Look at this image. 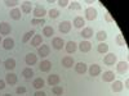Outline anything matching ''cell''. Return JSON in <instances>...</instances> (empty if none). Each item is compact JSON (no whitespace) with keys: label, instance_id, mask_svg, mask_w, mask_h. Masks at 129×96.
Returning a JSON list of instances; mask_svg holds the SVG:
<instances>
[{"label":"cell","instance_id":"1","mask_svg":"<svg viewBox=\"0 0 129 96\" xmlns=\"http://www.w3.org/2000/svg\"><path fill=\"white\" fill-rule=\"evenodd\" d=\"M58 30H59L61 34H69V32L71 31V23L69 22V20H63V22L59 23Z\"/></svg>","mask_w":129,"mask_h":96},{"label":"cell","instance_id":"2","mask_svg":"<svg viewBox=\"0 0 129 96\" xmlns=\"http://www.w3.org/2000/svg\"><path fill=\"white\" fill-rule=\"evenodd\" d=\"M103 63L106 64V66H114V64L116 63V55L114 54V52L107 54V55L103 58Z\"/></svg>","mask_w":129,"mask_h":96},{"label":"cell","instance_id":"3","mask_svg":"<svg viewBox=\"0 0 129 96\" xmlns=\"http://www.w3.org/2000/svg\"><path fill=\"white\" fill-rule=\"evenodd\" d=\"M85 18L88 20H94L97 18V9L94 8H88L85 10Z\"/></svg>","mask_w":129,"mask_h":96},{"label":"cell","instance_id":"4","mask_svg":"<svg viewBox=\"0 0 129 96\" xmlns=\"http://www.w3.org/2000/svg\"><path fill=\"white\" fill-rule=\"evenodd\" d=\"M10 31H12L10 24H8L7 22H2V23H0V36H2V35H9Z\"/></svg>","mask_w":129,"mask_h":96},{"label":"cell","instance_id":"5","mask_svg":"<svg viewBox=\"0 0 129 96\" xmlns=\"http://www.w3.org/2000/svg\"><path fill=\"white\" fill-rule=\"evenodd\" d=\"M49 52H50V49L48 45H41L39 49H38V54L41 56V58H45L49 55Z\"/></svg>","mask_w":129,"mask_h":96},{"label":"cell","instance_id":"6","mask_svg":"<svg viewBox=\"0 0 129 96\" xmlns=\"http://www.w3.org/2000/svg\"><path fill=\"white\" fill-rule=\"evenodd\" d=\"M63 45H64V42H63V40L61 37H54L53 41H52V46L56 50H61L63 48Z\"/></svg>","mask_w":129,"mask_h":96},{"label":"cell","instance_id":"7","mask_svg":"<svg viewBox=\"0 0 129 96\" xmlns=\"http://www.w3.org/2000/svg\"><path fill=\"white\" fill-rule=\"evenodd\" d=\"M79 49H80L81 52H88L92 49V44H90L89 41H81L80 44H79Z\"/></svg>","mask_w":129,"mask_h":96},{"label":"cell","instance_id":"8","mask_svg":"<svg viewBox=\"0 0 129 96\" xmlns=\"http://www.w3.org/2000/svg\"><path fill=\"white\" fill-rule=\"evenodd\" d=\"M101 73V67L98 66V64H92L90 68H89V74L92 77H95L98 76V74Z\"/></svg>","mask_w":129,"mask_h":96},{"label":"cell","instance_id":"9","mask_svg":"<svg viewBox=\"0 0 129 96\" xmlns=\"http://www.w3.org/2000/svg\"><path fill=\"white\" fill-rule=\"evenodd\" d=\"M47 14V10L43 8V6H36L34 9V16L36 18H44V16Z\"/></svg>","mask_w":129,"mask_h":96},{"label":"cell","instance_id":"10","mask_svg":"<svg viewBox=\"0 0 129 96\" xmlns=\"http://www.w3.org/2000/svg\"><path fill=\"white\" fill-rule=\"evenodd\" d=\"M26 64L27 66H34V64H36V62H38V58H36V55L35 54H32V52H30V54H27L26 55Z\"/></svg>","mask_w":129,"mask_h":96},{"label":"cell","instance_id":"11","mask_svg":"<svg viewBox=\"0 0 129 96\" xmlns=\"http://www.w3.org/2000/svg\"><path fill=\"white\" fill-rule=\"evenodd\" d=\"M59 76H57V74H50V76L48 77V83L50 84V86H57V84L59 83Z\"/></svg>","mask_w":129,"mask_h":96},{"label":"cell","instance_id":"12","mask_svg":"<svg viewBox=\"0 0 129 96\" xmlns=\"http://www.w3.org/2000/svg\"><path fill=\"white\" fill-rule=\"evenodd\" d=\"M75 72L79 73V74H84L85 72H87V64L85 63H78L76 66H75Z\"/></svg>","mask_w":129,"mask_h":96},{"label":"cell","instance_id":"13","mask_svg":"<svg viewBox=\"0 0 129 96\" xmlns=\"http://www.w3.org/2000/svg\"><path fill=\"white\" fill-rule=\"evenodd\" d=\"M116 69H117V72H119L120 74L126 73V72H128V63H126V62H120V63L116 66Z\"/></svg>","mask_w":129,"mask_h":96},{"label":"cell","instance_id":"14","mask_svg":"<svg viewBox=\"0 0 129 96\" xmlns=\"http://www.w3.org/2000/svg\"><path fill=\"white\" fill-rule=\"evenodd\" d=\"M40 70L41 72H49L50 70V68H52V63L49 62V60H43L41 63H40Z\"/></svg>","mask_w":129,"mask_h":96},{"label":"cell","instance_id":"15","mask_svg":"<svg viewBox=\"0 0 129 96\" xmlns=\"http://www.w3.org/2000/svg\"><path fill=\"white\" fill-rule=\"evenodd\" d=\"M3 46H4V49L5 50H12L13 48H14V41H13V38H5L4 41H3Z\"/></svg>","mask_w":129,"mask_h":96},{"label":"cell","instance_id":"16","mask_svg":"<svg viewBox=\"0 0 129 96\" xmlns=\"http://www.w3.org/2000/svg\"><path fill=\"white\" fill-rule=\"evenodd\" d=\"M102 77H103V81H105V82H114L115 74H114V72H111V70H107V72L103 73Z\"/></svg>","mask_w":129,"mask_h":96},{"label":"cell","instance_id":"17","mask_svg":"<svg viewBox=\"0 0 129 96\" xmlns=\"http://www.w3.org/2000/svg\"><path fill=\"white\" fill-rule=\"evenodd\" d=\"M62 66H63L64 68H71V67L74 66V59H72L71 56H64V58L62 59Z\"/></svg>","mask_w":129,"mask_h":96},{"label":"cell","instance_id":"18","mask_svg":"<svg viewBox=\"0 0 129 96\" xmlns=\"http://www.w3.org/2000/svg\"><path fill=\"white\" fill-rule=\"evenodd\" d=\"M5 82L9 84H16L17 83V76L14 73H9L5 76Z\"/></svg>","mask_w":129,"mask_h":96},{"label":"cell","instance_id":"19","mask_svg":"<svg viewBox=\"0 0 129 96\" xmlns=\"http://www.w3.org/2000/svg\"><path fill=\"white\" fill-rule=\"evenodd\" d=\"M123 82L121 81H114V83H112V86H111V88H112V91L114 92H120L121 90H123Z\"/></svg>","mask_w":129,"mask_h":96},{"label":"cell","instance_id":"20","mask_svg":"<svg viewBox=\"0 0 129 96\" xmlns=\"http://www.w3.org/2000/svg\"><path fill=\"white\" fill-rule=\"evenodd\" d=\"M4 66H5V68L8 69V70H12V69H14L16 68V60L14 59H7L5 62H4Z\"/></svg>","mask_w":129,"mask_h":96},{"label":"cell","instance_id":"21","mask_svg":"<svg viewBox=\"0 0 129 96\" xmlns=\"http://www.w3.org/2000/svg\"><path fill=\"white\" fill-rule=\"evenodd\" d=\"M31 45L32 46H39V45H43V38L40 35H34V37H32L31 40Z\"/></svg>","mask_w":129,"mask_h":96},{"label":"cell","instance_id":"22","mask_svg":"<svg viewBox=\"0 0 129 96\" xmlns=\"http://www.w3.org/2000/svg\"><path fill=\"white\" fill-rule=\"evenodd\" d=\"M84 38H89V37H92L93 36V30L92 28H89V27H87V28H84L83 31H81V34H80Z\"/></svg>","mask_w":129,"mask_h":96},{"label":"cell","instance_id":"23","mask_svg":"<svg viewBox=\"0 0 129 96\" xmlns=\"http://www.w3.org/2000/svg\"><path fill=\"white\" fill-rule=\"evenodd\" d=\"M84 24H85V20L83 19V17H76L74 19V26L76 28H81Z\"/></svg>","mask_w":129,"mask_h":96},{"label":"cell","instance_id":"24","mask_svg":"<svg viewBox=\"0 0 129 96\" xmlns=\"http://www.w3.org/2000/svg\"><path fill=\"white\" fill-rule=\"evenodd\" d=\"M10 18H13V19H16V20L21 19V10L17 9V8L12 9V10H10Z\"/></svg>","mask_w":129,"mask_h":96},{"label":"cell","instance_id":"25","mask_svg":"<svg viewBox=\"0 0 129 96\" xmlns=\"http://www.w3.org/2000/svg\"><path fill=\"white\" fill-rule=\"evenodd\" d=\"M75 50H76V44H75L74 41H69L66 44V51L69 52V54H71V52H74Z\"/></svg>","mask_w":129,"mask_h":96},{"label":"cell","instance_id":"26","mask_svg":"<svg viewBox=\"0 0 129 96\" xmlns=\"http://www.w3.org/2000/svg\"><path fill=\"white\" fill-rule=\"evenodd\" d=\"M53 34H54V31H53V28L50 26H45L44 28H43V35H44L45 37H52Z\"/></svg>","mask_w":129,"mask_h":96},{"label":"cell","instance_id":"27","mask_svg":"<svg viewBox=\"0 0 129 96\" xmlns=\"http://www.w3.org/2000/svg\"><path fill=\"white\" fill-rule=\"evenodd\" d=\"M34 35H35V31H28V32H26V34L23 35V37H22V42H23V44L28 42V41L31 40V37H34Z\"/></svg>","mask_w":129,"mask_h":96},{"label":"cell","instance_id":"28","mask_svg":"<svg viewBox=\"0 0 129 96\" xmlns=\"http://www.w3.org/2000/svg\"><path fill=\"white\" fill-rule=\"evenodd\" d=\"M32 86L39 90L41 87H44V81H43V78H35L34 82H32Z\"/></svg>","mask_w":129,"mask_h":96},{"label":"cell","instance_id":"29","mask_svg":"<svg viewBox=\"0 0 129 96\" xmlns=\"http://www.w3.org/2000/svg\"><path fill=\"white\" fill-rule=\"evenodd\" d=\"M97 51L101 52V54H105V52L109 51V45L105 44V42H101V44L98 45V48H97Z\"/></svg>","mask_w":129,"mask_h":96},{"label":"cell","instance_id":"30","mask_svg":"<svg viewBox=\"0 0 129 96\" xmlns=\"http://www.w3.org/2000/svg\"><path fill=\"white\" fill-rule=\"evenodd\" d=\"M31 9H32V5L30 2H26L22 4V6H21V10H22L23 13H30L31 12Z\"/></svg>","mask_w":129,"mask_h":96},{"label":"cell","instance_id":"31","mask_svg":"<svg viewBox=\"0 0 129 96\" xmlns=\"http://www.w3.org/2000/svg\"><path fill=\"white\" fill-rule=\"evenodd\" d=\"M22 76H23L25 78L30 80L32 76H34V72H32V69H31V68H25V69L22 70Z\"/></svg>","mask_w":129,"mask_h":96},{"label":"cell","instance_id":"32","mask_svg":"<svg viewBox=\"0 0 129 96\" xmlns=\"http://www.w3.org/2000/svg\"><path fill=\"white\" fill-rule=\"evenodd\" d=\"M97 40H98V41H101V42H103L106 38H107V34H106V32L105 31H100L98 32V34H97Z\"/></svg>","mask_w":129,"mask_h":96},{"label":"cell","instance_id":"33","mask_svg":"<svg viewBox=\"0 0 129 96\" xmlns=\"http://www.w3.org/2000/svg\"><path fill=\"white\" fill-rule=\"evenodd\" d=\"M69 9H70V10H80V9H81V5H80L78 2H72V3H70Z\"/></svg>","mask_w":129,"mask_h":96},{"label":"cell","instance_id":"34","mask_svg":"<svg viewBox=\"0 0 129 96\" xmlns=\"http://www.w3.org/2000/svg\"><path fill=\"white\" fill-rule=\"evenodd\" d=\"M31 24H35V26L45 24V19H44V18H34V19L31 20Z\"/></svg>","mask_w":129,"mask_h":96},{"label":"cell","instance_id":"35","mask_svg":"<svg viewBox=\"0 0 129 96\" xmlns=\"http://www.w3.org/2000/svg\"><path fill=\"white\" fill-rule=\"evenodd\" d=\"M116 42H117V45H120V46H125L126 45V42H125L123 35H117L116 36Z\"/></svg>","mask_w":129,"mask_h":96},{"label":"cell","instance_id":"36","mask_svg":"<svg viewBox=\"0 0 129 96\" xmlns=\"http://www.w3.org/2000/svg\"><path fill=\"white\" fill-rule=\"evenodd\" d=\"M52 92L54 94V95H62V94H63V88H62L61 86H53Z\"/></svg>","mask_w":129,"mask_h":96},{"label":"cell","instance_id":"37","mask_svg":"<svg viewBox=\"0 0 129 96\" xmlns=\"http://www.w3.org/2000/svg\"><path fill=\"white\" fill-rule=\"evenodd\" d=\"M58 16H59V12H58L57 9H50V10H49V17H50V18L56 19Z\"/></svg>","mask_w":129,"mask_h":96},{"label":"cell","instance_id":"38","mask_svg":"<svg viewBox=\"0 0 129 96\" xmlns=\"http://www.w3.org/2000/svg\"><path fill=\"white\" fill-rule=\"evenodd\" d=\"M5 5L7 6H16L17 4H19V2H18V0H5Z\"/></svg>","mask_w":129,"mask_h":96},{"label":"cell","instance_id":"39","mask_svg":"<svg viewBox=\"0 0 129 96\" xmlns=\"http://www.w3.org/2000/svg\"><path fill=\"white\" fill-rule=\"evenodd\" d=\"M70 3L67 2V0H59V2H58V5L61 6V8H64V6H67Z\"/></svg>","mask_w":129,"mask_h":96},{"label":"cell","instance_id":"40","mask_svg":"<svg viewBox=\"0 0 129 96\" xmlns=\"http://www.w3.org/2000/svg\"><path fill=\"white\" fill-rule=\"evenodd\" d=\"M16 92H17V94H25V92H26V88H25L23 86H19V87H17Z\"/></svg>","mask_w":129,"mask_h":96},{"label":"cell","instance_id":"41","mask_svg":"<svg viewBox=\"0 0 129 96\" xmlns=\"http://www.w3.org/2000/svg\"><path fill=\"white\" fill-rule=\"evenodd\" d=\"M105 19L107 20V22H114V18L110 16V13H106L105 14Z\"/></svg>","mask_w":129,"mask_h":96},{"label":"cell","instance_id":"42","mask_svg":"<svg viewBox=\"0 0 129 96\" xmlns=\"http://www.w3.org/2000/svg\"><path fill=\"white\" fill-rule=\"evenodd\" d=\"M34 96H45V94L43 92V91H36V92L34 94Z\"/></svg>","mask_w":129,"mask_h":96},{"label":"cell","instance_id":"43","mask_svg":"<svg viewBox=\"0 0 129 96\" xmlns=\"http://www.w3.org/2000/svg\"><path fill=\"white\" fill-rule=\"evenodd\" d=\"M4 87H5V82L3 80H0V90H3Z\"/></svg>","mask_w":129,"mask_h":96},{"label":"cell","instance_id":"44","mask_svg":"<svg viewBox=\"0 0 129 96\" xmlns=\"http://www.w3.org/2000/svg\"><path fill=\"white\" fill-rule=\"evenodd\" d=\"M124 84H125V87H126V88H128V84H129V81H128V80H126V81H125V83H124Z\"/></svg>","mask_w":129,"mask_h":96},{"label":"cell","instance_id":"45","mask_svg":"<svg viewBox=\"0 0 129 96\" xmlns=\"http://www.w3.org/2000/svg\"><path fill=\"white\" fill-rule=\"evenodd\" d=\"M3 96H12V95H10V94H5V95H3Z\"/></svg>","mask_w":129,"mask_h":96},{"label":"cell","instance_id":"46","mask_svg":"<svg viewBox=\"0 0 129 96\" xmlns=\"http://www.w3.org/2000/svg\"><path fill=\"white\" fill-rule=\"evenodd\" d=\"M0 41H2V36H0Z\"/></svg>","mask_w":129,"mask_h":96}]
</instances>
